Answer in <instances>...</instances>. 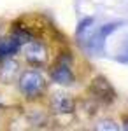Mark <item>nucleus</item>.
Returning a JSON list of instances; mask_svg holds the SVG:
<instances>
[{
	"label": "nucleus",
	"mask_w": 128,
	"mask_h": 131,
	"mask_svg": "<svg viewBox=\"0 0 128 131\" xmlns=\"http://www.w3.org/2000/svg\"><path fill=\"white\" fill-rule=\"evenodd\" d=\"M18 88L25 98H39L46 88L44 75L37 70H25L18 81Z\"/></svg>",
	"instance_id": "f257e3e1"
},
{
	"label": "nucleus",
	"mask_w": 128,
	"mask_h": 131,
	"mask_svg": "<svg viewBox=\"0 0 128 131\" xmlns=\"http://www.w3.org/2000/svg\"><path fill=\"white\" fill-rule=\"evenodd\" d=\"M23 49V54L30 65H35V67H42L46 65L48 60H49V52H48V47L42 44L40 40H35V39H30L28 42H25L21 46Z\"/></svg>",
	"instance_id": "f03ea898"
},
{
	"label": "nucleus",
	"mask_w": 128,
	"mask_h": 131,
	"mask_svg": "<svg viewBox=\"0 0 128 131\" xmlns=\"http://www.w3.org/2000/svg\"><path fill=\"white\" fill-rule=\"evenodd\" d=\"M51 79L56 84H63V86H69L74 82V73H72V67H70V54H63L58 58L56 65L51 68Z\"/></svg>",
	"instance_id": "7ed1b4c3"
},
{
	"label": "nucleus",
	"mask_w": 128,
	"mask_h": 131,
	"mask_svg": "<svg viewBox=\"0 0 128 131\" xmlns=\"http://www.w3.org/2000/svg\"><path fill=\"white\" fill-rule=\"evenodd\" d=\"M89 94L95 100H98L100 103H105V105H109V103H112V101L116 100V93L112 89V86L104 77L93 79L91 86H89Z\"/></svg>",
	"instance_id": "20e7f679"
},
{
	"label": "nucleus",
	"mask_w": 128,
	"mask_h": 131,
	"mask_svg": "<svg viewBox=\"0 0 128 131\" xmlns=\"http://www.w3.org/2000/svg\"><path fill=\"white\" fill-rule=\"evenodd\" d=\"M49 107H51V110L54 112V114H70V112H74L76 103H74V100L70 98L69 94L56 93V94L51 96Z\"/></svg>",
	"instance_id": "39448f33"
},
{
	"label": "nucleus",
	"mask_w": 128,
	"mask_h": 131,
	"mask_svg": "<svg viewBox=\"0 0 128 131\" xmlns=\"http://www.w3.org/2000/svg\"><path fill=\"white\" fill-rule=\"evenodd\" d=\"M20 49H21V44L12 35L11 37H5V39H0V60L16 54Z\"/></svg>",
	"instance_id": "423d86ee"
},
{
	"label": "nucleus",
	"mask_w": 128,
	"mask_h": 131,
	"mask_svg": "<svg viewBox=\"0 0 128 131\" xmlns=\"http://www.w3.org/2000/svg\"><path fill=\"white\" fill-rule=\"evenodd\" d=\"M18 68H20L18 63L14 60H11V56L9 58H4V60H2V65H0V81L2 82H11L14 79Z\"/></svg>",
	"instance_id": "0eeeda50"
},
{
	"label": "nucleus",
	"mask_w": 128,
	"mask_h": 131,
	"mask_svg": "<svg viewBox=\"0 0 128 131\" xmlns=\"http://www.w3.org/2000/svg\"><path fill=\"white\" fill-rule=\"evenodd\" d=\"M97 129H107V131H116L118 129V124L114 121H100L97 124Z\"/></svg>",
	"instance_id": "6e6552de"
}]
</instances>
